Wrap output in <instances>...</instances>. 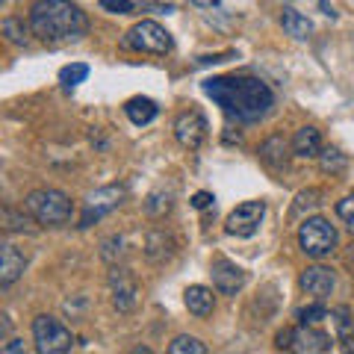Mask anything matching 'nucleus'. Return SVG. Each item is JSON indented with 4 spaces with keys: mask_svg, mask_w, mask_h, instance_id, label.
I'll return each instance as SVG.
<instances>
[{
    "mask_svg": "<svg viewBox=\"0 0 354 354\" xmlns=\"http://www.w3.org/2000/svg\"><path fill=\"white\" fill-rule=\"evenodd\" d=\"M201 86L204 95L221 106V113L242 121V124H254V121L266 118L274 106L272 88L257 77H209Z\"/></svg>",
    "mask_w": 354,
    "mask_h": 354,
    "instance_id": "f257e3e1",
    "label": "nucleus"
},
{
    "mask_svg": "<svg viewBox=\"0 0 354 354\" xmlns=\"http://www.w3.org/2000/svg\"><path fill=\"white\" fill-rule=\"evenodd\" d=\"M30 30L44 44H68L86 36L88 21L71 0H36L30 9Z\"/></svg>",
    "mask_w": 354,
    "mask_h": 354,
    "instance_id": "f03ea898",
    "label": "nucleus"
},
{
    "mask_svg": "<svg viewBox=\"0 0 354 354\" xmlns=\"http://www.w3.org/2000/svg\"><path fill=\"white\" fill-rule=\"evenodd\" d=\"M24 207L41 227H59V225H65V221H71V213H74L71 198L65 192H59V189H36V192H30Z\"/></svg>",
    "mask_w": 354,
    "mask_h": 354,
    "instance_id": "7ed1b4c3",
    "label": "nucleus"
},
{
    "mask_svg": "<svg viewBox=\"0 0 354 354\" xmlns=\"http://www.w3.org/2000/svg\"><path fill=\"white\" fill-rule=\"evenodd\" d=\"M298 245L307 257L322 260L337 248V230L328 218H304V225L298 227Z\"/></svg>",
    "mask_w": 354,
    "mask_h": 354,
    "instance_id": "20e7f679",
    "label": "nucleus"
},
{
    "mask_svg": "<svg viewBox=\"0 0 354 354\" xmlns=\"http://www.w3.org/2000/svg\"><path fill=\"white\" fill-rule=\"evenodd\" d=\"M124 48L139 50V53H157V57H162V53H169L174 48V41H171V32L165 27H160L157 21H139V24H133L127 30Z\"/></svg>",
    "mask_w": 354,
    "mask_h": 354,
    "instance_id": "39448f33",
    "label": "nucleus"
},
{
    "mask_svg": "<svg viewBox=\"0 0 354 354\" xmlns=\"http://www.w3.org/2000/svg\"><path fill=\"white\" fill-rule=\"evenodd\" d=\"M32 339H36L39 354H65L74 346L71 330L53 316H36V322H32Z\"/></svg>",
    "mask_w": 354,
    "mask_h": 354,
    "instance_id": "423d86ee",
    "label": "nucleus"
},
{
    "mask_svg": "<svg viewBox=\"0 0 354 354\" xmlns=\"http://www.w3.org/2000/svg\"><path fill=\"white\" fill-rule=\"evenodd\" d=\"M124 186H101V189L88 192L86 198V207H83V218H80V227H92L95 221H101L104 216H109L113 209L121 207V201H124Z\"/></svg>",
    "mask_w": 354,
    "mask_h": 354,
    "instance_id": "0eeeda50",
    "label": "nucleus"
},
{
    "mask_svg": "<svg viewBox=\"0 0 354 354\" xmlns=\"http://www.w3.org/2000/svg\"><path fill=\"white\" fill-rule=\"evenodd\" d=\"M263 216H266V201H245V204H239L234 213L227 216L225 230H227L230 236L248 239V236H254L260 230Z\"/></svg>",
    "mask_w": 354,
    "mask_h": 354,
    "instance_id": "6e6552de",
    "label": "nucleus"
},
{
    "mask_svg": "<svg viewBox=\"0 0 354 354\" xmlns=\"http://www.w3.org/2000/svg\"><path fill=\"white\" fill-rule=\"evenodd\" d=\"M109 292H113V307L118 313H133L136 310L139 286H136V278L130 274V269L113 266V272H109Z\"/></svg>",
    "mask_w": 354,
    "mask_h": 354,
    "instance_id": "1a4fd4ad",
    "label": "nucleus"
},
{
    "mask_svg": "<svg viewBox=\"0 0 354 354\" xmlns=\"http://www.w3.org/2000/svg\"><path fill=\"white\" fill-rule=\"evenodd\" d=\"M207 118L198 113V109H189V113H180L174 121V139L180 142L186 151H198L207 142Z\"/></svg>",
    "mask_w": 354,
    "mask_h": 354,
    "instance_id": "9d476101",
    "label": "nucleus"
},
{
    "mask_svg": "<svg viewBox=\"0 0 354 354\" xmlns=\"http://www.w3.org/2000/svg\"><path fill=\"white\" fill-rule=\"evenodd\" d=\"M209 274H213V290L218 295H236L242 286H245V269L236 266V263H230V260H225V257L213 260Z\"/></svg>",
    "mask_w": 354,
    "mask_h": 354,
    "instance_id": "9b49d317",
    "label": "nucleus"
},
{
    "mask_svg": "<svg viewBox=\"0 0 354 354\" xmlns=\"http://www.w3.org/2000/svg\"><path fill=\"white\" fill-rule=\"evenodd\" d=\"M298 283H301V290L307 295L325 301V298L334 292V286H337V274H334V269H328V266H310V269L301 272V281Z\"/></svg>",
    "mask_w": 354,
    "mask_h": 354,
    "instance_id": "f8f14e48",
    "label": "nucleus"
},
{
    "mask_svg": "<svg viewBox=\"0 0 354 354\" xmlns=\"http://www.w3.org/2000/svg\"><path fill=\"white\" fill-rule=\"evenodd\" d=\"M290 351H298V354H322V351H330V337L316 330L313 325H298L292 328V348Z\"/></svg>",
    "mask_w": 354,
    "mask_h": 354,
    "instance_id": "ddd939ff",
    "label": "nucleus"
},
{
    "mask_svg": "<svg viewBox=\"0 0 354 354\" xmlns=\"http://www.w3.org/2000/svg\"><path fill=\"white\" fill-rule=\"evenodd\" d=\"M24 269H27V254L6 242L3 251H0V286L15 283L24 274Z\"/></svg>",
    "mask_w": 354,
    "mask_h": 354,
    "instance_id": "4468645a",
    "label": "nucleus"
},
{
    "mask_svg": "<svg viewBox=\"0 0 354 354\" xmlns=\"http://www.w3.org/2000/svg\"><path fill=\"white\" fill-rule=\"evenodd\" d=\"M290 151H292V142H286L281 133H274L260 145V160L269 165V169H286V162H290Z\"/></svg>",
    "mask_w": 354,
    "mask_h": 354,
    "instance_id": "2eb2a0df",
    "label": "nucleus"
},
{
    "mask_svg": "<svg viewBox=\"0 0 354 354\" xmlns=\"http://www.w3.org/2000/svg\"><path fill=\"white\" fill-rule=\"evenodd\" d=\"M174 239L171 234H165V230H151V234L145 236V257L151 263H165L174 257Z\"/></svg>",
    "mask_w": 354,
    "mask_h": 354,
    "instance_id": "dca6fc26",
    "label": "nucleus"
},
{
    "mask_svg": "<svg viewBox=\"0 0 354 354\" xmlns=\"http://www.w3.org/2000/svg\"><path fill=\"white\" fill-rule=\"evenodd\" d=\"M183 301H186V310H189L192 316L204 319V316L213 313V307H216V295H213V290H207V286L195 283V286H189V290L183 292Z\"/></svg>",
    "mask_w": 354,
    "mask_h": 354,
    "instance_id": "f3484780",
    "label": "nucleus"
},
{
    "mask_svg": "<svg viewBox=\"0 0 354 354\" xmlns=\"http://www.w3.org/2000/svg\"><path fill=\"white\" fill-rule=\"evenodd\" d=\"M292 153L295 157H319L322 153V133L316 127H301L292 136Z\"/></svg>",
    "mask_w": 354,
    "mask_h": 354,
    "instance_id": "a211bd4d",
    "label": "nucleus"
},
{
    "mask_svg": "<svg viewBox=\"0 0 354 354\" xmlns=\"http://www.w3.org/2000/svg\"><path fill=\"white\" fill-rule=\"evenodd\" d=\"M124 113H127V118H130L136 127H145V124H151V121L157 118L160 106L153 104L151 97H130V101L124 104Z\"/></svg>",
    "mask_w": 354,
    "mask_h": 354,
    "instance_id": "6ab92c4d",
    "label": "nucleus"
},
{
    "mask_svg": "<svg viewBox=\"0 0 354 354\" xmlns=\"http://www.w3.org/2000/svg\"><path fill=\"white\" fill-rule=\"evenodd\" d=\"M281 27H283L286 36H292L298 41L310 39V32H313V24H310L307 15H301L298 9H283L281 12Z\"/></svg>",
    "mask_w": 354,
    "mask_h": 354,
    "instance_id": "aec40b11",
    "label": "nucleus"
},
{
    "mask_svg": "<svg viewBox=\"0 0 354 354\" xmlns=\"http://www.w3.org/2000/svg\"><path fill=\"white\" fill-rule=\"evenodd\" d=\"M32 216H24V209H12V207H3V230L9 234H36V225H32Z\"/></svg>",
    "mask_w": 354,
    "mask_h": 354,
    "instance_id": "412c9836",
    "label": "nucleus"
},
{
    "mask_svg": "<svg viewBox=\"0 0 354 354\" xmlns=\"http://www.w3.org/2000/svg\"><path fill=\"white\" fill-rule=\"evenodd\" d=\"M330 319H334L339 342H346V348H351V342H354V316H351V310L348 307H334L330 310Z\"/></svg>",
    "mask_w": 354,
    "mask_h": 354,
    "instance_id": "4be33fe9",
    "label": "nucleus"
},
{
    "mask_svg": "<svg viewBox=\"0 0 354 354\" xmlns=\"http://www.w3.org/2000/svg\"><path fill=\"white\" fill-rule=\"evenodd\" d=\"M319 169L325 174H342L348 169V157L339 148H322V153H319Z\"/></svg>",
    "mask_w": 354,
    "mask_h": 354,
    "instance_id": "5701e85b",
    "label": "nucleus"
},
{
    "mask_svg": "<svg viewBox=\"0 0 354 354\" xmlns=\"http://www.w3.org/2000/svg\"><path fill=\"white\" fill-rule=\"evenodd\" d=\"M127 242H124V236H118V234H113V236H106L104 242H101V257H104V263H109V266H118L121 260H124V254H127Z\"/></svg>",
    "mask_w": 354,
    "mask_h": 354,
    "instance_id": "b1692460",
    "label": "nucleus"
},
{
    "mask_svg": "<svg viewBox=\"0 0 354 354\" xmlns=\"http://www.w3.org/2000/svg\"><path fill=\"white\" fill-rule=\"evenodd\" d=\"M171 209V195L169 192H162V189H157V192H151L148 198H145V213L151 216V218H160V216H165Z\"/></svg>",
    "mask_w": 354,
    "mask_h": 354,
    "instance_id": "393cba45",
    "label": "nucleus"
},
{
    "mask_svg": "<svg viewBox=\"0 0 354 354\" xmlns=\"http://www.w3.org/2000/svg\"><path fill=\"white\" fill-rule=\"evenodd\" d=\"M171 354H207V346L198 337H189V334H180V337H174L171 339V346H169Z\"/></svg>",
    "mask_w": 354,
    "mask_h": 354,
    "instance_id": "a878e982",
    "label": "nucleus"
},
{
    "mask_svg": "<svg viewBox=\"0 0 354 354\" xmlns=\"http://www.w3.org/2000/svg\"><path fill=\"white\" fill-rule=\"evenodd\" d=\"M88 77V65L86 62H71V65H65V68L59 71V83L65 88H74L77 83H83Z\"/></svg>",
    "mask_w": 354,
    "mask_h": 354,
    "instance_id": "bb28decb",
    "label": "nucleus"
},
{
    "mask_svg": "<svg viewBox=\"0 0 354 354\" xmlns=\"http://www.w3.org/2000/svg\"><path fill=\"white\" fill-rule=\"evenodd\" d=\"M3 36L12 41V44H30V30L24 27V21H18V18H6L3 21Z\"/></svg>",
    "mask_w": 354,
    "mask_h": 354,
    "instance_id": "cd10ccee",
    "label": "nucleus"
},
{
    "mask_svg": "<svg viewBox=\"0 0 354 354\" xmlns=\"http://www.w3.org/2000/svg\"><path fill=\"white\" fill-rule=\"evenodd\" d=\"M295 319H298V325H316V322H322V319H328V310H325V304L316 298V304L298 307Z\"/></svg>",
    "mask_w": 354,
    "mask_h": 354,
    "instance_id": "c85d7f7f",
    "label": "nucleus"
},
{
    "mask_svg": "<svg viewBox=\"0 0 354 354\" xmlns=\"http://www.w3.org/2000/svg\"><path fill=\"white\" fill-rule=\"evenodd\" d=\"M319 198H322V192H319V189H307V192H298L295 204H292V218H298V216L304 213V209H313V207H319Z\"/></svg>",
    "mask_w": 354,
    "mask_h": 354,
    "instance_id": "c756f323",
    "label": "nucleus"
},
{
    "mask_svg": "<svg viewBox=\"0 0 354 354\" xmlns=\"http://www.w3.org/2000/svg\"><path fill=\"white\" fill-rule=\"evenodd\" d=\"M337 216L346 221V227L354 234V195H346V198H342V201L337 204Z\"/></svg>",
    "mask_w": 354,
    "mask_h": 354,
    "instance_id": "7c9ffc66",
    "label": "nucleus"
},
{
    "mask_svg": "<svg viewBox=\"0 0 354 354\" xmlns=\"http://www.w3.org/2000/svg\"><path fill=\"white\" fill-rule=\"evenodd\" d=\"M97 3H101V9H106V12H115V15H130L133 9H136L133 0H97Z\"/></svg>",
    "mask_w": 354,
    "mask_h": 354,
    "instance_id": "2f4dec72",
    "label": "nucleus"
},
{
    "mask_svg": "<svg viewBox=\"0 0 354 354\" xmlns=\"http://www.w3.org/2000/svg\"><path fill=\"white\" fill-rule=\"evenodd\" d=\"M213 201H216V198L209 195V192H195V195H192V207H195V209H207Z\"/></svg>",
    "mask_w": 354,
    "mask_h": 354,
    "instance_id": "473e14b6",
    "label": "nucleus"
},
{
    "mask_svg": "<svg viewBox=\"0 0 354 354\" xmlns=\"http://www.w3.org/2000/svg\"><path fill=\"white\" fill-rule=\"evenodd\" d=\"M0 351H3V354H15V351H24V342H21V339H9V342H3V346H0Z\"/></svg>",
    "mask_w": 354,
    "mask_h": 354,
    "instance_id": "72a5a7b5",
    "label": "nucleus"
},
{
    "mask_svg": "<svg viewBox=\"0 0 354 354\" xmlns=\"http://www.w3.org/2000/svg\"><path fill=\"white\" fill-rule=\"evenodd\" d=\"M278 348H292V328H286L278 334Z\"/></svg>",
    "mask_w": 354,
    "mask_h": 354,
    "instance_id": "f704fd0d",
    "label": "nucleus"
},
{
    "mask_svg": "<svg viewBox=\"0 0 354 354\" xmlns=\"http://www.w3.org/2000/svg\"><path fill=\"white\" fill-rule=\"evenodd\" d=\"M218 3H221V0H192V6H198V9H213Z\"/></svg>",
    "mask_w": 354,
    "mask_h": 354,
    "instance_id": "c9c22d12",
    "label": "nucleus"
},
{
    "mask_svg": "<svg viewBox=\"0 0 354 354\" xmlns=\"http://www.w3.org/2000/svg\"><path fill=\"white\" fill-rule=\"evenodd\" d=\"M9 334V316H3V325H0V337Z\"/></svg>",
    "mask_w": 354,
    "mask_h": 354,
    "instance_id": "e433bc0d",
    "label": "nucleus"
}]
</instances>
